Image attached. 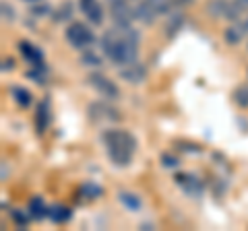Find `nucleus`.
Listing matches in <instances>:
<instances>
[{"instance_id": "9d476101", "label": "nucleus", "mask_w": 248, "mask_h": 231, "mask_svg": "<svg viewBox=\"0 0 248 231\" xmlns=\"http://www.w3.org/2000/svg\"><path fill=\"white\" fill-rule=\"evenodd\" d=\"M52 120V105H50V97H44L42 103L37 105V114H35V128L37 132H46V128H48Z\"/></svg>"}, {"instance_id": "2eb2a0df", "label": "nucleus", "mask_w": 248, "mask_h": 231, "mask_svg": "<svg viewBox=\"0 0 248 231\" xmlns=\"http://www.w3.org/2000/svg\"><path fill=\"white\" fill-rule=\"evenodd\" d=\"M120 202L126 206L128 211H139L143 206L141 198H139L137 194H133V192H120Z\"/></svg>"}, {"instance_id": "f03ea898", "label": "nucleus", "mask_w": 248, "mask_h": 231, "mask_svg": "<svg viewBox=\"0 0 248 231\" xmlns=\"http://www.w3.org/2000/svg\"><path fill=\"white\" fill-rule=\"evenodd\" d=\"M102 141H104L108 157H110L114 165L126 167L133 161L135 151H137V141L130 132L120 130V128H110L102 134Z\"/></svg>"}, {"instance_id": "9b49d317", "label": "nucleus", "mask_w": 248, "mask_h": 231, "mask_svg": "<svg viewBox=\"0 0 248 231\" xmlns=\"http://www.w3.org/2000/svg\"><path fill=\"white\" fill-rule=\"evenodd\" d=\"M178 186H180L188 196H201V192H203V186H201V182L197 178H192V175H184L180 173L176 178Z\"/></svg>"}, {"instance_id": "cd10ccee", "label": "nucleus", "mask_w": 248, "mask_h": 231, "mask_svg": "<svg viewBox=\"0 0 248 231\" xmlns=\"http://www.w3.org/2000/svg\"><path fill=\"white\" fill-rule=\"evenodd\" d=\"M27 2H37V0H27Z\"/></svg>"}, {"instance_id": "ddd939ff", "label": "nucleus", "mask_w": 248, "mask_h": 231, "mask_svg": "<svg viewBox=\"0 0 248 231\" xmlns=\"http://www.w3.org/2000/svg\"><path fill=\"white\" fill-rule=\"evenodd\" d=\"M48 217L54 223H66L68 219H71V209H66V206H62V204H56V206H52L50 209Z\"/></svg>"}, {"instance_id": "a878e982", "label": "nucleus", "mask_w": 248, "mask_h": 231, "mask_svg": "<svg viewBox=\"0 0 248 231\" xmlns=\"http://www.w3.org/2000/svg\"><path fill=\"white\" fill-rule=\"evenodd\" d=\"M13 68V60L9 58V60H4V66H2V71H11Z\"/></svg>"}, {"instance_id": "393cba45", "label": "nucleus", "mask_w": 248, "mask_h": 231, "mask_svg": "<svg viewBox=\"0 0 248 231\" xmlns=\"http://www.w3.org/2000/svg\"><path fill=\"white\" fill-rule=\"evenodd\" d=\"M164 161H166V163H164L166 167H176V163H178V161H176V159H170L168 155H164Z\"/></svg>"}, {"instance_id": "b1692460", "label": "nucleus", "mask_w": 248, "mask_h": 231, "mask_svg": "<svg viewBox=\"0 0 248 231\" xmlns=\"http://www.w3.org/2000/svg\"><path fill=\"white\" fill-rule=\"evenodd\" d=\"M13 219L17 221L19 225H27V217H23V215H21L19 211H15V213H13Z\"/></svg>"}, {"instance_id": "5701e85b", "label": "nucleus", "mask_w": 248, "mask_h": 231, "mask_svg": "<svg viewBox=\"0 0 248 231\" xmlns=\"http://www.w3.org/2000/svg\"><path fill=\"white\" fill-rule=\"evenodd\" d=\"M44 13H48V6H33V9H31V14H35V17H42Z\"/></svg>"}, {"instance_id": "dca6fc26", "label": "nucleus", "mask_w": 248, "mask_h": 231, "mask_svg": "<svg viewBox=\"0 0 248 231\" xmlns=\"http://www.w3.org/2000/svg\"><path fill=\"white\" fill-rule=\"evenodd\" d=\"M244 25H232L228 31H226V40L230 42V43H240V40L244 37Z\"/></svg>"}, {"instance_id": "7ed1b4c3", "label": "nucleus", "mask_w": 248, "mask_h": 231, "mask_svg": "<svg viewBox=\"0 0 248 231\" xmlns=\"http://www.w3.org/2000/svg\"><path fill=\"white\" fill-rule=\"evenodd\" d=\"M66 42L73 45L75 50H89L93 42H95V35H93L91 29L85 25V23L75 21L71 25L66 27Z\"/></svg>"}, {"instance_id": "412c9836", "label": "nucleus", "mask_w": 248, "mask_h": 231, "mask_svg": "<svg viewBox=\"0 0 248 231\" xmlns=\"http://www.w3.org/2000/svg\"><path fill=\"white\" fill-rule=\"evenodd\" d=\"M71 13H73V6L71 4H62V9L56 11V17H54V21H66V19H71Z\"/></svg>"}, {"instance_id": "39448f33", "label": "nucleus", "mask_w": 248, "mask_h": 231, "mask_svg": "<svg viewBox=\"0 0 248 231\" xmlns=\"http://www.w3.org/2000/svg\"><path fill=\"white\" fill-rule=\"evenodd\" d=\"M110 17L114 25L118 27H128L135 19V9L130 6L126 0H118V2H110Z\"/></svg>"}, {"instance_id": "f8f14e48", "label": "nucleus", "mask_w": 248, "mask_h": 231, "mask_svg": "<svg viewBox=\"0 0 248 231\" xmlns=\"http://www.w3.org/2000/svg\"><path fill=\"white\" fill-rule=\"evenodd\" d=\"M48 213H50V209L44 204L42 196H33L29 200V215H31V219H44Z\"/></svg>"}, {"instance_id": "4be33fe9", "label": "nucleus", "mask_w": 248, "mask_h": 231, "mask_svg": "<svg viewBox=\"0 0 248 231\" xmlns=\"http://www.w3.org/2000/svg\"><path fill=\"white\" fill-rule=\"evenodd\" d=\"M2 17H4V21H13V19H15V14H13V6H11V4L2 2Z\"/></svg>"}, {"instance_id": "bb28decb", "label": "nucleus", "mask_w": 248, "mask_h": 231, "mask_svg": "<svg viewBox=\"0 0 248 231\" xmlns=\"http://www.w3.org/2000/svg\"><path fill=\"white\" fill-rule=\"evenodd\" d=\"M242 25H244V29H246V31H248V19H246V21L242 23Z\"/></svg>"}, {"instance_id": "20e7f679", "label": "nucleus", "mask_w": 248, "mask_h": 231, "mask_svg": "<svg viewBox=\"0 0 248 231\" xmlns=\"http://www.w3.org/2000/svg\"><path fill=\"white\" fill-rule=\"evenodd\" d=\"M87 81H89V85L93 89L97 91L102 97H106V99H118L120 97V89L116 87V85L108 79V76H104V74H99V72H93V74H89L87 76Z\"/></svg>"}, {"instance_id": "f3484780", "label": "nucleus", "mask_w": 248, "mask_h": 231, "mask_svg": "<svg viewBox=\"0 0 248 231\" xmlns=\"http://www.w3.org/2000/svg\"><path fill=\"white\" fill-rule=\"evenodd\" d=\"M81 62H83L85 66H102V58H99L97 54H95V52H93V50L89 48V50H83Z\"/></svg>"}, {"instance_id": "423d86ee", "label": "nucleus", "mask_w": 248, "mask_h": 231, "mask_svg": "<svg viewBox=\"0 0 248 231\" xmlns=\"http://www.w3.org/2000/svg\"><path fill=\"white\" fill-rule=\"evenodd\" d=\"M89 118L93 122H114V120H118L120 116H118V112H116L114 107H110L106 101H99V103L89 105Z\"/></svg>"}, {"instance_id": "f257e3e1", "label": "nucleus", "mask_w": 248, "mask_h": 231, "mask_svg": "<svg viewBox=\"0 0 248 231\" xmlns=\"http://www.w3.org/2000/svg\"><path fill=\"white\" fill-rule=\"evenodd\" d=\"M139 48V33L133 27H118L114 25L112 29L102 35V52L112 60L114 64L124 66L137 60Z\"/></svg>"}, {"instance_id": "a211bd4d", "label": "nucleus", "mask_w": 248, "mask_h": 231, "mask_svg": "<svg viewBox=\"0 0 248 231\" xmlns=\"http://www.w3.org/2000/svg\"><path fill=\"white\" fill-rule=\"evenodd\" d=\"M27 76L33 83H44L46 81V68H35V66H31L29 71H27Z\"/></svg>"}, {"instance_id": "4468645a", "label": "nucleus", "mask_w": 248, "mask_h": 231, "mask_svg": "<svg viewBox=\"0 0 248 231\" xmlns=\"http://www.w3.org/2000/svg\"><path fill=\"white\" fill-rule=\"evenodd\" d=\"M11 95L13 99L17 101V105L21 107H29L31 105V93L27 89H23V87H11Z\"/></svg>"}, {"instance_id": "6e6552de", "label": "nucleus", "mask_w": 248, "mask_h": 231, "mask_svg": "<svg viewBox=\"0 0 248 231\" xmlns=\"http://www.w3.org/2000/svg\"><path fill=\"white\" fill-rule=\"evenodd\" d=\"M81 11L85 13V17L91 21V25H102L104 23V9L97 0H79Z\"/></svg>"}, {"instance_id": "6ab92c4d", "label": "nucleus", "mask_w": 248, "mask_h": 231, "mask_svg": "<svg viewBox=\"0 0 248 231\" xmlns=\"http://www.w3.org/2000/svg\"><path fill=\"white\" fill-rule=\"evenodd\" d=\"M236 103L242 105V107H248V85H244V87H240L236 91Z\"/></svg>"}, {"instance_id": "1a4fd4ad", "label": "nucleus", "mask_w": 248, "mask_h": 231, "mask_svg": "<svg viewBox=\"0 0 248 231\" xmlns=\"http://www.w3.org/2000/svg\"><path fill=\"white\" fill-rule=\"evenodd\" d=\"M145 76H147V71H145V66L143 64H139V62H130V64H124L120 68V79H124L126 83H143L145 81Z\"/></svg>"}, {"instance_id": "0eeeda50", "label": "nucleus", "mask_w": 248, "mask_h": 231, "mask_svg": "<svg viewBox=\"0 0 248 231\" xmlns=\"http://www.w3.org/2000/svg\"><path fill=\"white\" fill-rule=\"evenodd\" d=\"M19 52H21V56L25 58L31 66H35V68H46V64H44V52H42L40 48H35L33 43H29V42H19Z\"/></svg>"}, {"instance_id": "aec40b11", "label": "nucleus", "mask_w": 248, "mask_h": 231, "mask_svg": "<svg viewBox=\"0 0 248 231\" xmlns=\"http://www.w3.org/2000/svg\"><path fill=\"white\" fill-rule=\"evenodd\" d=\"M83 194L87 198H97L99 194H102V188H99L97 184H85V186H83Z\"/></svg>"}]
</instances>
